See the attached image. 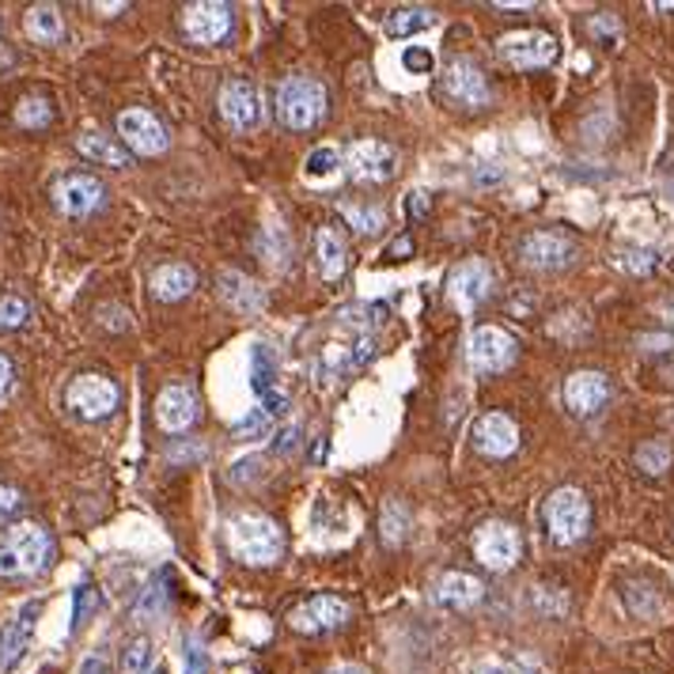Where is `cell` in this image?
Segmentation results:
<instances>
[{
	"instance_id": "1",
	"label": "cell",
	"mask_w": 674,
	"mask_h": 674,
	"mask_svg": "<svg viewBox=\"0 0 674 674\" xmlns=\"http://www.w3.org/2000/svg\"><path fill=\"white\" fill-rule=\"evenodd\" d=\"M53 542L38 523H15L0 531V576H35L50 565Z\"/></svg>"
},
{
	"instance_id": "2",
	"label": "cell",
	"mask_w": 674,
	"mask_h": 674,
	"mask_svg": "<svg viewBox=\"0 0 674 674\" xmlns=\"http://www.w3.org/2000/svg\"><path fill=\"white\" fill-rule=\"evenodd\" d=\"M228 546L239 561L247 565H273L285 549L277 523L265 516H235L228 523Z\"/></svg>"
},
{
	"instance_id": "3",
	"label": "cell",
	"mask_w": 674,
	"mask_h": 674,
	"mask_svg": "<svg viewBox=\"0 0 674 674\" xmlns=\"http://www.w3.org/2000/svg\"><path fill=\"white\" fill-rule=\"evenodd\" d=\"M326 111V91L311 76H285L277 88V114L285 126L311 129Z\"/></svg>"
},
{
	"instance_id": "4",
	"label": "cell",
	"mask_w": 674,
	"mask_h": 674,
	"mask_svg": "<svg viewBox=\"0 0 674 674\" xmlns=\"http://www.w3.org/2000/svg\"><path fill=\"white\" fill-rule=\"evenodd\" d=\"M587 519H592V508H587V496L580 489H557L546 501V527L554 534V542H561V546H572V542L584 539Z\"/></svg>"
},
{
	"instance_id": "5",
	"label": "cell",
	"mask_w": 674,
	"mask_h": 674,
	"mask_svg": "<svg viewBox=\"0 0 674 674\" xmlns=\"http://www.w3.org/2000/svg\"><path fill=\"white\" fill-rule=\"evenodd\" d=\"M68 410L83 420L111 417V413L118 410V387H114L106 375H95V372L76 375V379L68 383Z\"/></svg>"
},
{
	"instance_id": "6",
	"label": "cell",
	"mask_w": 674,
	"mask_h": 674,
	"mask_svg": "<svg viewBox=\"0 0 674 674\" xmlns=\"http://www.w3.org/2000/svg\"><path fill=\"white\" fill-rule=\"evenodd\" d=\"M474 557H478L485 569L504 572L519 561V534L516 527L501 523V519H489V523L478 527L474 534Z\"/></svg>"
},
{
	"instance_id": "7",
	"label": "cell",
	"mask_w": 674,
	"mask_h": 674,
	"mask_svg": "<svg viewBox=\"0 0 674 674\" xmlns=\"http://www.w3.org/2000/svg\"><path fill=\"white\" fill-rule=\"evenodd\" d=\"M118 137L126 141V148L137 152V156H159V152L171 144L164 121H159L152 111H141V106L118 114Z\"/></svg>"
},
{
	"instance_id": "8",
	"label": "cell",
	"mask_w": 674,
	"mask_h": 674,
	"mask_svg": "<svg viewBox=\"0 0 674 674\" xmlns=\"http://www.w3.org/2000/svg\"><path fill=\"white\" fill-rule=\"evenodd\" d=\"M466 357H470L474 372H504V367H511V360H516V337L508 330H501V326H478L470 337Z\"/></svg>"
},
{
	"instance_id": "9",
	"label": "cell",
	"mask_w": 674,
	"mask_h": 674,
	"mask_svg": "<svg viewBox=\"0 0 674 674\" xmlns=\"http://www.w3.org/2000/svg\"><path fill=\"white\" fill-rule=\"evenodd\" d=\"M182 30H186L190 42L197 46H212L232 30V8L220 4V0H197L182 12Z\"/></svg>"
},
{
	"instance_id": "10",
	"label": "cell",
	"mask_w": 674,
	"mask_h": 674,
	"mask_svg": "<svg viewBox=\"0 0 674 674\" xmlns=\"http://www.w3.org/2000/svg\"><path fill=\"white\" fill-rule=\"evenodd\" d=\"M501 57L516 68H542L557 57V38L546 30H516L501 38Z\"/></svg>"
},
{
	"instance_id": "11",
	"label": "cell",
	"mask_w": 674,
	"mask_h": 674,
	"mask_svg": "<svg viewBox=\"0 0 674 674\" xmlns=\"http://www.w3.org/2000/svg\"><path fill=\"white\" fill-rule=\"evenodd\" d=\"M106 190L95 174H65V179L53 182V205H57L65 217H88L103 205Z\"/></svg>"
},
{
	"instance_id": "12",
	"label": "cell",
	"mask_w": 674,
	"mask_h": 674,
	"mask_svg": "<svg viewBox=\"0 0 674 674\" xmlns=\"http://www.w3.org/2000/svg\"><path fill=\"white\" fill-rule=\"evenodd\" d=\"M345 167H349V174L360 182H387L390 174H394L398 159H394V148H390V144L357 141V144H349V152H345Z\"/></svg>"
},
{
	"instance_id": "13",
	"label": "cell",
	"mask_w": 674,
	"mask_h": 674,
	"mask_svg": "<svg viewBox=\"0 0 674 674\" xmlns=\"http://www.w3.org/2000/svg\"><path fill=\"white\" fill-rule=\"evenodd\" d=\"M293 630L296 633H330V630H341L345 622H349V602L337 599V595H315V599H308L303 607L293 610Z\"/></svg>"
},
{
	"instance_id": "14",
	"label": "cell",
	"mask_w": 674,
	"mask_h": 674,
	"mask_svg": "<svg viewBox=\"0 0 674 674\" xmlns=\"http://www.w3.org/2000/svg\"><path fill=\"white\" fill-rule=\"evenodd\" d=\"M220 114L232 129H255L262 121V95L250 80H228L220 88Z\"/></svg>"
},
{
	"instance_id": "15",
	"label": "cell",
	"mask_w": 674,
	"mask_h": 674,
	"mask_svg": "<svg viewBox=\"0 0 674 674\" xmlns=\"http://www.w3.org/2000/svg\"><path fill=\"white\" fill-rule=\"evenodd\" d=\"M443 91L466 111H481L489 103V80L474 61H451L448 76H443Z\"/></svg>"
},
{
	"instance_id": "16",
	"label": "cell",
	"mask_w": 674,
	"mask_h": 674,
	"mask_svg": "<svg viewBox=\"0 0 674 674\" xmlns=\"http://www.w3.org/2000/svg\"><path fill=\"white\" fill-rule=\"evenodd\" d=\"M572 255H576V247L561 232H534L519 243V258L531 270H561V265L572 262Z\"/></svg>"
},
{
	"instance_id": "17",
	"label": "cell",
	"mask_w": 674,
	"mask_h": 674,
	"mask_svg": "<svg viewBox=\"0 0 674 674\" xmlns=\"http://www.w3.org/2000/svg\"><path fill=\"white\" fill-rule=\"evenodd\" d=\"M489 288H493V273H489V265L478 262V258H470V262H463L458 270H451V277H448V293L458 311H474L489 296Z\"/></svg>"
},
{
	"instance_id": "18",
	"label": "cell",
	"mask_w": 674,
	"mask_h": 674,
	"mask_svg": "<svg viewBox=\"0 0 674 674\" xmlns=\"http://www.w3.org/2000/svg\"><path fill=\"white\" fill-rule=\"evenodd\" d=\"M474 443H478L481 455L489 458H504L519 448V428L511 417L504 413H485V417L474 420Z\"/></svg>"
},
{
	"instance_id": "19",
	"label": "cell",
	"mask_w": 674,
	"mask_h": 674,
	"mask_svg": "<svg viewBox=\"0 0 674 674\" xmlns=\"http://www.w3.org/2000/svg\"><path fill=\"white\" fill-rule=\"evenodd\" d=\"M610 398V383L599 372H576L565 379V405L580 417H592L607 405Z\"/></svg>"
},
{
	"instance_id": "20",
	"label": "cell",
	"mask_w": 674,
	"mask_h": 674,
	"mask_svg": "<svg viewBox=\"0 0 674 674\" xmlns=\"http://www.w3.org/2000/svg\"><path fill=\"white\" fill-rule=\"evenodd\" d=\"M156 420L164 432H186L197 420V398L190 387H167L156 402Z\"/></svg>"
},
{
	"instance_id": "21",
	"label": "cell",
	"mask_w": 674,
	"mask_h": 674,
	"mask_svg": "<svg viewBox=\"0 0 674 674\" xmlns=\"http://www.w3.org/2000/svg\"><path fill=\"white\" fill-rule=\"evenodd\" d=\"M481 595H485V587H481V580L466 576V572H448V576L436 584V602L448 610H470L481 602Z\"/></svg>"
},
{
	"instance_id": "22",
	"label": "cell",
	"mask_w": 674,
	"mask_h": 674,
	"mask_svg": "<svg viewBox=\"0 0 674 674\" xmlns=\"http://www.w3.org/2000/svg\"><path fill=\"white\" fill-rule=\"evenodd\" d=\"M35 614H38V607L30 602V607H23V614L15 618V622H8L4 630H0V671H8L23 652H27L30 630H35Z\"/></svg>"
},
{
	"instance_id": "23",
	"label": "cell",
	"mask_w": 674,
	"mask_h": 674,
	"mask_svg": "<svg viewBox=\"0 0 674 674\" xmlns=\"http://www.w3.org/2000/svg\"><path fill=\"white\" fill-rule=\"evenodd\" d=\"M194 285H197L194 270H190V265H179V262L159 265V270L152 273V296H156V300H167V303L190 296L194 293Z\"/></svg>"
},
{
	"instance_id": "24",
	"label": "cell",
	"mask_w": 674,
	"mask_h": 674,
	"mask_svg": "<svg viewBox=\"0 0 674 674\" xmlns=\"http://www.w3.org/2000/svg\"><path fill=\"white\" fill-rule=\"evenodd\" d=\"M220 296H224L228 303H232L235 311H255L262 308V288L255 285V281H247L243 273H220Z\"/></svg>"
},
{
	"instance_id": "25",
	"label": "cell",
	"mask_w": 674,
	"mask_h": 674,
	"mask_svg": "<svg viewBox=\"0 0 674 674\" xmlns=\"http://www.w3.org/2000/svg\"><path fill=\"white\" fill-rule=\"evenodd\" d=\"M436 27V12L432 8H394L387 15V35L390 38H413L420 30Z\"/></svg>"
},
{
	"instance_id": "26",
	"label": "cell",
	"mask_w": 674,
	"mask_h": 674,
	"mask_svg": "<svg viewBox=\"0 0 674 674\" xmlns=\"http://www.w3.org/2000/svg\"><path fill=\"white\" fill-rule=\"evenodd\" d=\"M76 148H80V156L95 159V164H106V167H129V152L121 148L118 141L103 137V133H83V137H76Z\"/></svg>"
},
{
	"instance_id": "27",
	"label": "cell",
	"mask_w": 674,
	"mask_h": 674,
	"mask_svg": "<svg viewBox=\"0 0 674 674\" xmlns=\"http://www.w3.org/2000/svg\"><path fill=\"white\" fill-rule=\"evenodd\" d=\"M23 27H27V35L35 42L53 46L61 38V30H65V23H61V12L53 4H35L27 12V20H23Z\"/></svg>"
},
{
	"instance_id": "28",
	"label": "cell",
	"mask_w": 674,
	"mask_h": 674,
	"mask_svg": "<svg viewBox=\"0 0 674 674\" xmlns=\"http://www.w3.org/2000/svg\"><path fill=\"white\" fill-rule=\"evenodd\" d=\"M319 247V265H323V277L326 281H337L345 273V243L341 235L334 232V228H323L315 239Z\"/></svg>"
},
{
	"instance_id": "29",
	"label": "cell",
	"mask_w": 674,
	"mask_h": 674,
	"mask_svg": "<svg viewBox=\"0 0 674 674\" xmlns=\"http://www.w3.org/2000/svg\"><path fill=\"white\" fill-rule=\"evenodd\" d=\"M277 357H273L265 345H255V352H250V379H255V390L262 398L273 394V383H277Z\"/></svg>"
},
{
	"instance_id": "30",
	"label": "cell",
	"mask_w": 674,
	"mask_h": 674,
	"mask_svg": "<svg viewBox=\"0 0 674 674\" xmlns=\"http://www.w3.org/2000/svg\"><path fill=\"white\" fill-rule=\"evenodd\" d=\"M152 667H156V660H152L148 637H137L133 645H126V652H121V674H148Z\"/></svg>"
},
{
	"instance_id": "31",
	"label": "cell",
	"mask_w": 674,
	"mask_h": 674,
	"mask_svg": "<svg viewBox=\"0 0 674 674\" xmlns=\"http://www.w3.org/2000/svg\"><path fill=\"white\" fill-rule=\"evenodd\" d=\"M50 118H53L50 103L38 95H27L20 106H15V121H20L23 129H42V126H50Z\"/></svg>"
},
{
	"instance_id": "32",
	"label": "cell",
	"mask_w": 674,
	"mask_h": 674,
	"mask_svg": "<svg viewBox=\"0 0 674 674\" xmlns=\"http://www.w3.org/2000/svg\"><path fill=\"white\" fill-rule=\"evenodd\" d=\"M273 428V417L265 410H250L247 417L235 425V440H265Z\"/></svg>"
},
{
	"instance_id": "33",
	"label": "cell",
	"mask_w": 674,
	"mask_h": 674,
	"mask_svg": "<svg viewBox=\"0 0 674 674\" xmlns=\"http://www.w3.org/2000/svg\"><path fill=\"white\" fill-rule=\"evenodd\" d=\"M30 319V303L20 296H0V330H20Z\"/></svg>"
},
{
	"instance_id": "34",
	"label": "cell",
	"mask_w": 674,
	"mask_h": 674,
	"mask_svg": "<svg viewBox=\"0 0 674 674\" xmlns=\"http://www.w3.org/2000/svg\"><path fill=\"white\" fill-rule=\"evenodd\" d=\"M637 463H640V470H648V474H663L671 466V448L667 443H645V448L637 451Z\"/></svg>"
},
{
	"instance_id": "35",
	"label": "cell",
	"mask_w": 674,
	"mask_h": 674,
	"mask_svg": "<svg viewBox=\"0 0 674 674\" xmlns=\"http://www.w3.org/2000/svg\"><path fill=\"white\" fill-rule=\"evenodd\" d=\"M402 65H405V73H413V76H428L436 65V57L428 46H410V50L402 53Z\"/></svg>"
},
{
	"instance_id": "36",
	"label": "cell",
	"mask_w": 674,
	"mask_h": 674,
	"mask_svg": "<svg viewBox=\"0 0 674 674\" xmlns=\"http://www.w3.org/2000/svg\"><path fill=\"white\" fill-rule=\"evenodd\" d=\"M337 164H341V156H337L334 148H315L308 156V167H303V171H308V179H323V174L337 171Z\"/></svg>"
},
{
	"instance_id": "37",
	"label": "cell",
	"mask_w": 674,
	"mask_h": 674,
	"mask_svg": "<svg viewBox=\"0 0 674 674\" xmlns=\"http://www.w3.org/2000/svg\"><path fill=\"white\" fill-rule=\"evenodd\" d=\"M345 217H349V224L357 228V232H367V235L383 228V209H357V205H349Z\"/></svg>"
},
{
	"instance_id": "38",
	"label": "cell",
	"mask_w": 674,
	"mask_h": 674,
	"mask_svg": "<svg viewBox=\"0 0 674 674\" xmlns=\"http://www.w3.org/2000/svg\"><path fill=\"white\" fill-rule=\"evenodd\" d=\"M95 602H99L95 587H91V584L76 587V614H73V622H76V625L88 622V614H91V610H95Z\"/></svg>"
},
{
	"instance_id": "39",
	"label": "cell",
	"mask_w": 674,
	"mask_h": 674,
	"mask_svg": "<svg viewBox=\"0 0 674 674\" xmlns=\"http://www.w3.org/2000/svg\"><path fill=\"white\" fill-rule=\"evenodd\" d=\"M186 674H205V648L197 637L186 640Z\"/></svg>"
},
{
	"instance_id": "40",
	"label": "cell",
	"mask_w": 674,
	"mask_h": 674,
	"mask_svg": "<svg viewBox=\"0 0 674 674\" xmlns=\"http://www.w3.org/2000/svg\"><path fill=\"white\" fill-rule=\"evenodd\" d=\"M20 504H23V496L15 493L12 485H0V519L15 516V511H20Z\"/></svg>"
},
{
	"instance_id": "41",
	"label": "cell",
	"mask_w": 674,
	"mask_h": 674,
	"mask_svg": "<svg viewBox=\"0 0 674 674\" xmlns=\"http://www.w3.org/2000/svg\"><path fill=\"white\" fill-rule=\"evenodd\" d=\"M76 674H111V663H106L103 656H88Z\"/></svg>"
},
{
	"instance_id": "42",
	"label": "cell",
	"mask_w": 674,
	"mask_h": 674,
	"mask_svg": "<svg viewBox=\"0 0 674 674\" xmlns=\"http://www.w3.org/2000/svg\"><path fill=\"white\" fill-rule=\"evenodd\" d=\"M8 387H12V360L0 352V398L8 394Z\"/></svg>"
},
{
	"instance_id": "43",
	"label": "cell",
	"mask_w": 674,
	"mask_h": 674,
	"mask_svg": "<svg viewBox=\"0 0 674 674\" xmlns=\"http://www.w3.org/2000/svg\"><path fill=\"white\" fill-rule=\"evenodd\" d=\"M410 250H413V243H410V239H398V243H394V255H410Z\"/></svg>"
},
{
	"instance_id": "44",
	"label": "cell",
	"mask_w": 674,
	"mask_h": 674,
	"mask_svg": "<svg viewBox=\"0 0 674 674\" xmlns=\"http://www.w3.org/2000/svg\"><path fill=\"white\" fill-rule=\"evenodd\" d=\"M410 209H413V212H417V217H420V212H425V202H420V194H413V202H410Z\"/></svg>"
},
{
	"instance_id": "45",
	"label": "cell",
	"mask_w": 674,
	"mask_h": 674,
	"mask_svg": "<svg viewBox=\"0 0 674 674\" xmlns=\"http://www.w3.org/2000/svg\"><path fill=\"white\" fill-rule=\"evenodd\" d=\"M326 674H367V671H360V667H334V671H326Z\"/></svg>"
},
{
	"instance_id": "46",
	"label": "cell",
	"mask_w": 674,
	"mask_h": 674,
	"mask_svg": "<svg viewBox=\"0 0 674 674\" xmlns=\"http://www.w3.org/2000/svg\"><path fill=\"white\" fill-rule=\"evenodd\" d=\"M148 674H171V671H167V667H164V663H156V667H152Z\"/></svg>"
}]
</instances>
